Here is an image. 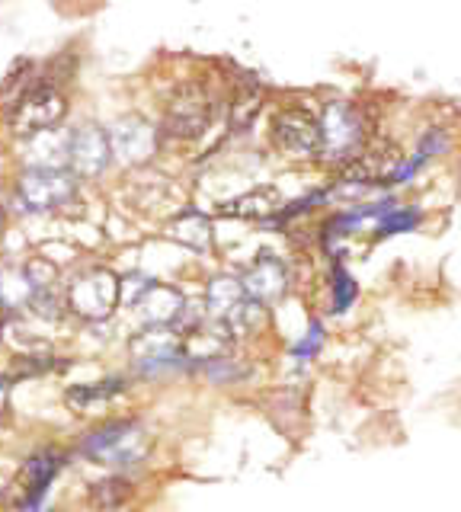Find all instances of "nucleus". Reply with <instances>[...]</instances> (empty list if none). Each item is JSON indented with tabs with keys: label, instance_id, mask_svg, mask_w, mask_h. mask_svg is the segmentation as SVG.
<instances>
[{
	"label": "nucleus",
	"instance_id": "nucleus-3",
	"mask_svg": "<svg viewBox=\"0 0 461 512\" xmlns=\"http://www.w3.org/2000/svg\"><path fill=\"white\" fill-rule=\"evenodd\" d=\"M212 122V103L202 84H183L167 106V132L177 138H196Z\"/></svg>",
	"mask_w": 461,
	"mask_h": 512
},
{
	"label": "nucleus",
	"instance_id": "nucleus-6",
	"mask_svg": "<svg viewBox=\"0 0 461 512\" xmlns=\"http://www.w3.org/2000/svg\"><path fill=\"white\" fill-rule=\"evenodd\" d=\"M20 196L29 208H58L74 196V173L61 167H29L20 176Z\"/></svg>",
	"mask_w": 461,
	"mask_h": 512
},
{
	"label": "nucleus",
	"instance_id": "nucleus-22",
	"mask_svg": "<svg viewBox=\"0 0 461 512\" xmlns=\"http://www.w3.org/2000/svg\"><path fill=\"white\" fill-rule=\"evenodd\" d=\"M356 301V282L349 272H337L333 279V311H346Z\"/></svg>",
	"mask_w": 461,
	"mask_h": 512
},
{
	"label": "nucleus",
	"instance_id": "nucleus-14",
	"mask_svg": "<svg viewBox=\"0 0 461 512\" xmlns=\"http://www.w3.org/2000/svg\"><path fill=\"white\" fill-rule=\"evenodd\" d=\"M247 301V292H244V282H234V279H215L209 285V308L218 320H228L241 311V304Z\"/></svg>",
	"mask_w": 461,
	"mask_h": 512
},
{
	"label": "nucleus",
	"instance_id": "nucleus-10",
	"mask_svg": "<svg viewBox=\"0 0 461 512\" xmlns=\"http://www.w3.org/2000/svg\"><path fill=\"white\" fill-rule=\"evenodd\" d=\"M132 356H135L138 365H145V368H161V365L177 362L180 343H177V336H173L167 327H151L141 336H135Z\"/></svg>",
	"mask_w": 461,
	"mask_h": 512
},
{
	"label": "nucleus",
	"instance_id": "nucleus-5",
	"mask_svg": "<svg viewBox=\"0 0 461 512\" xmlns=\"http://www.w3.org/2000/svg\"><path fill=\"white\" fill-rule=\"evenodd\" d=\"M362 119L349 103H330L321 112V154L349 157L362 144Z\"/></svg>",
	"mask_w": 461,
	"mask_h": 512
},
{
	"label": "nucleus",
	"instance_id": "nucleus-21",
	"mask_svg": "<svg viewBox=\"0 0 461 512\" xmlns=\"http://www.w3.org/2000/svg\"><path fill=\"white\" fill-rule=\"evenodd\" d=\"M442 148H445V132H442V128H429V132L420 138V144H417V154H413L410 164H413V167H420V164H426L429 157H436Z\"/></svg>",
	"mask_w": 461,
	"mask_h": 512
},
{
	"label": "nucleus",
	"instance_id": "nucleus-19",
	"mask_svg": "<svg viewBox=\"0 0 461 512\" xmlns=\"http://www.w3.org/2000/svg\"><path fill=\"white\" fill-rule=\"evenodd\" d=\"M269 208H273V192H266V189H257V192H250V196L244 199H237L231 212L234 215H253V218H263Z\"/></svg>",
	"mask_w": 461,
	"mask_h": 512
},
{
	"label": "nucleus",
	"instance_id": "nucleus-17",
	"mask_svg": "<svg viewBox=\"0 0 461 512\" xmlns=\"http://www.w3.org/2000/svg\"><path fill=\"white\" fill-rule=\"evenodd\" d=\"M33 292H36V285L29 282L26 269L0 272V301H4L7 308H17V304H23V301H33Z\"/></svg>",
	"mask_w": 461,
	"mask_h": 512
},
{
	"label": "nucleus",
	"instance_id": "nucleus-4",
	"mask_svg": "<svg viewBox=\"0 0 461 512\" xmlns=\"http://www.w3.org/2000/svg\"><path fill=\"white\" fill-rule=\"evenodd\" d=\"M65 96L52 84H39L26 100L10 112V128L20 135H33V132H49V128L65 116Z\"/></svg>",
	"mask_w": 461,
	"mask_h": 512
},
{
	"label": "nucleus",
	"instance_id": "nucleus-13",
	"mask_svg": "<svg viewBox=\"0 0 461 512\" xmlns=\"http://www.w3.org/2000/svg\"><path fill=\"white\" fill-rule=\"evenodd\" d=\"M282 285H285V269H282V263L263 256V260L247 272L244 292L253 301H269V298H276L282 292Z\"/></svg>",
	"mask_w": 461,
	"mask_h": 512
},
{
	"label": "nucleus",
	"instance_id": "nucleus-11",
	"mask_svg": "<svg viewBox=\"0 0 461 512\" xmlns=\"http://www.w3.org/2000/svg\"><path fill=\"white\" fill-rule=\"evenodd\" d=\"M61 464H65V458H61L58 452H52V448H45V452L33 455L20 471V484H23V493H26V509L36 506L42 500L45 487L52 484L55 474L61 471Z\"/></svg>",
	"mask_w": 461,
	"mask_h": 512
},
{
	"label": "nucleus",
	"instance_id": "nucleus-8",
	"mask_svg": "<svg viewBox=\"0 0 461 512\" xmlns=\"http://www.w3.org/2000/svg\"><path fill=\"white\" fill-rule=\"evenodd\" d=\"M68 157L77 173L97 176L106 170L109 157H113V144H109V132L97 125H81L68 141Z\"/></svg>",
	"mask_w": 461,
	"mask_h": 512
},
{
	"label": "nucleus",
	"instance_id": "nucleus-1",
	"mask_svg": "<svg viewBox=\"0 0 461 512\" xmlns=\"http://www.w3.org/2000/svg\"><path fill=\"white\" fill-rule=\"evenodd\" d=\"M84 455H90L100 464H113V468H129L138 464L148 452V436L135 420H113L100 429H93L84 439Z\"/></svg>",
	"mask_w": 461,
	"mask_h": 512
},
{
	"label": "nucleus",
	"instance_id": "nucleus-7",
	"mask_svg": "<svg viewBox=\"0 0 461 512\" xmlns=\"http://www.w3.org/2000/svg\"><path fill=\"white\" fill-rule=\"evenodd\" d=\"M276 144L292 157L321 154V119H314L305 109H285L273 122Z\"/></svg>",
	"mask_w": 461,
	"mask_h": 512
},
{
	"label": "nucleus",
	"instance_id": "nucleus-16",
	"mask_svg": "<svg viewBox=\"0 0 461 512\" xmlns=\"http://www.w3.org/2000/svg\"><path fill=\"white\" fill-rule=\"evenodd\" d=\"M122 391V381H103V384H81V388H71L68 391V404L74 410H97L100 404H106L109 397Z\"/></svg>",
	"mask_w": 461,
	"mask_h": 512
},
{
	"label": "nucleus",
	"instance_id": "nucleus-20",
	"mask_svg": "<svg viewBox=\"0 0 461 512\" xmlns=\"http://www.w3.org/2000/svg\"><path fill=\"white\" fill-rule=\"evenodd\" d=\"M417 221L420 215L417 212H410V208H394V212L388 218H381L378 221V231L381 237H388V234H404V231H413L417 228Z\"/></svg>",
	"mask_w": 461,
	"mask_h": 512
},
{
	"label": "nucleus",
	"instance_id": "nucleus-23",
	"mask_svg": "<svg viewBox=\"0 0 461 512\" xmlns=\"http://www.w3.org/2000/svg\"><path fill=\"white\" fill-rule=\"evenodd\" d=\"M321 343H324V330H321V324H311L308 336L295 346V356H298V359H311L314 352L321 349Z\"/></svg>",
	"mask_w": 461,
	"mask_h": 512
},
{
	"label": "nucleus",
	"instance_id": "nucleus-2",
	"mask_svg": "<svg viewBox=\"0 0 461 512\" xmlns=\"http://www.w3.org/2000/svg\"><path fill=\"white\" fill-rule=\"evenodd\" d=\"M122 295V285L113 272L106 269H93L87 276H81L68 292V304L71 311H77L87 320H100V317H109L116 308V301Z\"/></svg>",
	"mask_w": 461,
	"mask_h": 512
},
{
	"label": "nucleus",
	"instance_id": "nucleus-18",
	"mask_svg": "<svg viewBox=\"0 0 461 512\" xmlns=\"http://www.w3.org/2000/svg\"><path fill=\"white\" fill-rule=\"evenodd\" d=\"M173 237L183 240V244H189L193 250H205L209 247V221H205L202 215H183L177 224H173Z\"/></svg>",
	"mask_w": 461,
	"mask_h": 512
},
{
	"label": "nucleus",
	"instance_id": "nucleus-12",
	"mask_svg": "<svg viewBox=\"0 0 461 512\" xmlns=\"http://www.w3.org/2000/svg\"><path fill=\"white\" fill-rule=\"evenodd\" d=\"M138 314L148 320L151 327H167L173 324L180 314H183V295L177 292V288L170 285H151L145 295H141V301L135 304Z\"/></svg>",
	"mask_w": 461,
	"mask_h": 512
},
{
	"label": "nucleus",
	"instance_id": "nucleus-15",
	"mask_svg": "<svg viewBox=\"0 0 461 512\" xmlns=\"http://www.w3.org/2000/svg\"><path fill=\"white\" fill-rule=\"evenodd\" d=\"M132 493L135 490L125 477H106L90 490V503L100 512H119V509H125V503L132 500Z\"/></svg>",
	"mask_w": 461,
	"mask_h": 512
},
{
	"label": "nucleus",
	"instance_id": "nucleus-9",
	"mask_svg": "<svg viewBox=\"0 0 461 512\" xmlns=\"http://www.w3.org/2000/svg\"><path fill=\"white\" fill-rule=\"evenodd\" d=\"M109 144L122 164H141L154 151V132L141 119L125 116L109 128Z\"/></svg>",
	"mask_w": 461,
	"mask_h": 512
}]
</instances>
